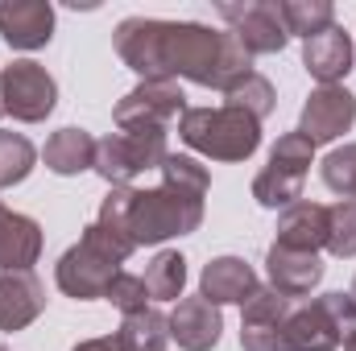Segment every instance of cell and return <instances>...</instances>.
<instances>
[{
	"instance_id": "cell-1",
	"label": "cell",
	"mask_w": 356,
	"mask_h": 351,
	"mask_svg": "<svg viewBox=\"0 0 356 351\" xmlns=\"http://www.w3.org/2000/svg\"><path fill=\"white\" fill-rule=\"evenodd\" d=\"M116 50L145 83L186 75L203 87L228 91L249 75V54L232 37V29H211L195 21L129 17L116 29Z\"/></svg>"
},
{
	"instance_id": "cell-2",
	"label": "cell",
	"mask_w": 356,
	"mask_h": 351,
	"mask_svg": "<svg viewBox=\"0 0 356 351\" xmlns=\"http://www.w3.org/2000/svg\"><path fill=\"white\" fill-rule=\"evenodd\" d=\"M203 219V194L162 186L149 194L124 190V232L133 244H158L182 232H195Z\"/></svg>"
},
{
	"instance_id": "cell-3",
	"label": "cell",
	"mask_w": 356,
	"mask_h": 351,
	"mask_svg": "<svg viewBox=\"0 0 356 351\" xmlns=\"http://www.w3.org/2000/svg\"><path fill=\"white\" fill-rule=\"evenodd\" d=\"M137 244L112 228H99L91 223L83 232V240L58 261V285L71 293V298H104L108 281L120 273L116 264L124 261Z\"/></svg>"
},
{
	"instance_id": "cell-4",
	"label": "cell",
	"mask_w": 356,
	"mask_h": 351,
	"mask_svg": "<svg viewBox=\"0 0 356 351\" xmlns=\"http://www.w3.org/2000/svg\"><path fill=\"white\" fill-rule=\"evenodd\" d=\"M178 132L191 149H199L207 157H220V162H241L261 141L257 120L241 108H228V103L224 108H186Z\"/></svg>"
},
{
	"instance_id": "cell-5",
	"label": "cell",
	"mask_w": 356,
	"mask_h": 351,
	"mask_svg": "<svg viewBox=\"0 0 356 351\" xmlns=\"http://www.w3.org/2000/svg\"><path fill=\"white\" fill-rule=\"evenodd\" d=\"M290 351H336L340 339H356V302L353 293H327L315 306H302L286 318Z\"/></svg>"
},
{
	"instance_id": "cell-6",
	"label": "cell",
	"mask_w": 356,
	"mask_h": 351,
	"mask_svg": "<svg viewBox=\"0 0 356 351\" xmlns=\"http://www.w3.org/2000/svg\"><path fill=\"white\" fill-rule=\"evenodd\" d=\"M166 162V132H149V128H120L108 141H95V170L108 178L112 186H124L129 178L141 170H162Z\"/></svg>"
},
{
	"instance_id": "cell-7",
	"label": "cell",
	"mask_w": 356,
	"mask_h": 351,
	"mask_svg": "<svg viewBox=\"0 0 356 351\" xmlns=\"http://www.w3.org/2000/svg\"><path fill=\"white\" fill-rule=\"evenodd\" d=\"M311 141L302 132H286L273 153H269V170L253 182V194L261 207H294V198L302 194V178L311 166Z\"/></svg>"
},
{
	"instance_id": "cell-8",
	"label": "cell",
	"mask_w": 356,
	"mask_h": 351,
	"mask_svg": "<svg viewBox=\"0 0 356 351\" xmlns=\"http://www.w3.org/2000/svg\"><path fill=\"white\" fill-rule=\"evenodd\" d=\"M58 87L38 62H13L0 71V103L17 120H46L54 112Z\"/></svg>"
},
{
	"instance_id": "cell-9",
	"label": "cell",
	"mask_w": 356,
	"mask_h": 351,
	"mask_svg": "<svg viewBox=\"0 0 356 351\" xmlns=\"http://www.w3.org/2000/svg\"><path fill=\"white\" fill-rule=\"evenodd\" d=\"M186 95L170 83V79H149L137 91H129L116 103V124L120 128H149V132H166L170 120H178L186 112L182 103Z\"/></svg>"
},
{
	"instance_id": "cell-10",
	"label": "cell",
	"mask_w": 356,
	"mask_h": 351,
	"mask_svg": "<svg viewBox=\"0 0 356 351\" xmlns=\"http://www.w3.org/2000/svg\"><path fill=\"white\" fill-rule=\"evenodd\" d=\"M220 17L232 25V37L245 46V54H277L290 33L277 4H220Z\"/></svg>"
},
{
	"instance_id": "cell-11",
	"label": "cell",
	"mask_w": 356,
	"mask_h": 351,
	"mask_svg": "<svg viewBox=\"0 0 356 351\" xmlns=\"http://www.w3.org/2000/svg\"><path fill=\"white\" fill-rule=\"evenodd\" d=\"M54 33V8L46 0H0V37L13 50H38Z\"/></svg>"
},
{
	"instance_id": "cell-12",
	"label": "cell",
	"mask_w": 356,
	"mask_h": 351,
	"mask_svg": "<svg viewBox=\"0 0 356 351\" xmlns=\"http://www.w3.org/2000/svg\"><path fill=\"white\" fill-rule=\"evenodd\" d=\"M356 120V99L348 95L344 87H319L311 99H307V108H302V137L311 141V145H319V141H336L344 128H353Z\"/></svg>"
},
{
	"instance_id": "cell-13",
	"label": "cell",
	"mask_w": 356,
	"mask_h": 351,
	"mask_svg": "<svg viewBox=\"0 0 356 351\" xmlns=\"http://www.w3.org/2000/svg\"><path fill=\"white\" fill-rule=\"evenodd\" d=\"M302 62H307V71H311L323 87H336V79H344V75L353 71V42H348V33H344L340 25H332V29L307 37Z\"/></svg>"
},
{
	"instance_id": "cell-14",
	"label": "cell",
	"mask_w": 356,
	"mask_h": 351,
	"mask_svg": "<svg viewBox=\"0 0 356 351\" xmlns=\"http://www.w3.org/2000/svg\"><path fill=\"white\" fill-rule=\"evenodd\" d=\"M220 310L207 302V298H186L178 302L175 318H170V339H178V348L186 351H207L220 343Z\"/></svg>"
},
{
	"instance_id": "cell-15",
	"label": "cell",
	"mask_w": 356,
	"mask_h": 351,
	"mask_svg": "<svg viewBox=\"0 0 356 351\" xmlns=\"http://www.w3.org/2000/svg\"><path fill=\"white\" fill-rule=\"evenodd\" d=\"M46 298L33 273H0V331H21L42 314Z\"/></svg>"
},
{
	"instance_id": "cell-16",
	"label": "cell",
	"mask_w": 356,
	"mask_h": 351,
	"mask_svg": "<svg viewBox=\"0 0 356 351\" xmlns=\"http://www.w3.org/2000/svg\"><path fill=\"white\" fill-rule=\"evenodd\" d=\"M319 244H327V207H319V203L286 207V215L277 219V248L315 252Z\"/></svg>"
},
{
	"instance_id": "cell-17",
	"label": "cell",
	"mask_w": 356,
	"mask_h": 351,
	"mask_svg": "<svg viewBox=\"0 0 356 351\" xmlns=\"http://www.w3.org/2000/svg\"><path fill=\"white\" fill-rule=\"evenodd\" d=\"M38 248H42L38 223L0 207V273H29V264L38 261Z\"/></svg>"
},
{
	"instance_id": "cell-18",
	"label": "cell",
	"mask_w": 356,
	"mask_h": 351,
	"mask_svg": "<svg viewBox=\"0 0 356 351\" xmlns=\"http://www.w3.org/2000/svg\"><path fill=\"white\" fill-rule=\"evenodd\" d=\"M323 277V264L315 252H290V248H269V281L282 298H298L307 293L311 285H319Z\"/></svg>"
},
{
	"instance_id": "cell-19",
	"label": "cell",
	"mask_w": 356,
	"mask_h": 351,
	"mask_svg": "<svg viewBox=\"0 0 356 351\" xmlns=\"http://www.w3.org/2000/svg\"><path fill=\"white\" fill-rule=\"evenodd\" d=\"M257 293V277L253 268L236 257H220L203 268V298L216 306V302H249Z\"/></svg>"
},
{
	"instance_id": "cell-20",
	"label": "cell",
	"mask_w": 356,
	"mask_h": 351,
	"mask_svg": "<svg viewBox=\"0 0 356 351\" xmlns=\"http://www.w3.org/2000/svg\"><path fill=\"white\" fill-rule=\"evenodd\" d=\"M46 166L54 174H79V170H88V166H95V141L83 128H58L46 141Z\"/></svg>"
},
{
	"instance_id": "cell-21",
	"label": "cell",
	"mask_w": 356,
	"mask_h": 351,
	"mask_svg": "<svg viewBox=\"0 0 356 351\" xmlns=\"http://www.w3.org/2000/svg\"><path fill=\"white\" fill-rule=\"evenodd\" d=\"M116 339L124 351H162L170 339V323L158 310H137V314H124V327Z\"/></svg>"
},
{
	"instance_id": "cell-22",
	"label": "cell",
	"mask_w": 356,
	"mask_h": 351,
	"mask_svg": "<svg viewBox=\"0 0 356 351\" xmlns=\"http://www.w3.org/2000/svg\"><path fill=\"white\" fill-rule=\"evenodd\" d=\"M277 8H282L286 33H298V37H315V33H323V29L336 25V8L327 0H311V4L307 0H286Z\"/></svg>"
},
{
	"instance_id": "cell-23",
	"label": "cell",
	"mask_w": 356,
	"mask_h": 351,
	"mask_svg": "<svg viewBox=\"0 0 356 351\" xmlns=\"http://www.w3.org/2000/svg\"><path fill=\"white\" fill-rule=\"evenodd\" d=\"M224 95H228V108H241L253 120H261V116L273 112V87H269V79H261L257 71H249L245 79H236Z\"/></svg>"
},
{
	"instance_id": "cell-24",
	"label": "cell",
	"mask_w": 356,
	"mask_h": 351,
	"mask_svg": "<svg viewBox=\"0 0 356 351\" xmlns=\"http://www.w3.org/2000/svg\"><path fill=\"white\" fill-rule=\"evenodd\" d=\"M182 281H186V261L178 257V252H162L158 261L145 268V289H149V298H158V302H170L182 293Z\"/></svg>"
},
{
	"instance_id": "cell-25",
	"label": "cell",
	"mask_w": 356,
	"mask_h": 351,
	"mask_svg": "<svg viewBox=\"0 0 356 351\" xmlns=\"http://www.w3.org/2000/svg\"><path fill=\"white\" fill-rule=\"evenodd\" d=\"M33 170V145L17 132H0V186H13Z\"/></svg>"
},
{
	"instance_id": "cell-26",
	"label": "cell",
	"mask_w": 356,
	"mask_h": 351,
	"mask_svg": "<svg viewBox=\"0 0 356 351\" xmlns=\"http://www.w3.org/2000/svg\"><path fill=\"white\" fill-rule=\"evenodd\" d=\"M327 248L336 257H356V203L327 207Z\"/></svg>"
},
{
	"instance_id": "cell-27",
	"label": "cell",
	"mask_w": 356,
	"mask_h": 351,
	"mask_svg": "<svg viewBox=\"0 0 356 351\" xmlns=\"http://www.w3.org/2000/svg\"><path fill=\"white\" fill-rule=\"evenodd\" d=\"M104 298H108L112 306H120L124 314H137V310H145V302H149V289H145V277H133V273H116V277L108 281Z\"/></svg>"
},
{
	"instance_id": "cell-28",
	"label": "cell",
	"mask_w": 356,
	"mask_h": 351,
	"mask_svg": "<svg viewBox=\"0 0 356 351\" xmlns=\"http://www.w3.org/2000/svg\"><path fill=\"white\" fill-rule=\"evenodd\" d=\"M323 182L344 194V198H356V145L348 149H336L327 162H323Z\"/></svg>"
},
{
	"instance_id": "cell-29",
	"label": "cell",
	"mask_w": 356,
	"mask_h": 351,
	"mask_svg": "<svg viewBox=\"0 0 356 351\" xmlns=\"http://www.w3.org/2000/svg\"><path fill=\"white\" fill-rule=\"evenodd\" d=\"M162 174H166V186H178V190H191V194H203L207 190V170L199 166V162H191V157H175V153H166V162H162Z\"/></svg>"
},
{
	"instance_id": "cell-30",
	"label": "cell",
	"mask_w": 356,
	"mask_h": 351,
	"mask_svg": "<svg viewBox=\"0 0 356 351\" xmlns=\"http://www.w3.org/2000/svg\"><path fill=\"white\" fill-rule=\"evenodd\" d=\"M241 343H245V351H290L286 323H245Z\"/></svg>"
},
{
	"instance_id": "cell-31",
	"label": "cell",
	"mask_w": 356,
	"mask_h": 351,
	"mask_svg": "<svg viewBox=\"0 0 356 351\" xmlns=\"http://www.w3.org/2000/svg\"><path fill=\"white\" fill-rule=\"evenodd\" d=\"M75 351H124L120 339H91V343H79Z\"/></svg>"
},
{
	"instance_id": "cell-32",
	"label": "cell",
	"mask_w": 356,
	"mask_h": 351,
	"mask_svg": "<svg viewBox=\"0 0 356 351\" xmlns=\"http://www.w3.org/2000/svg\"><path fill=\"white\" fill-rule=\"evenodd\" d=\"M348 351H356V339H353V343H348Z\"/></svg>"
},
{
	"instance_id": "cell-33",
	"label": "cell",
	"mask_w": 356,
	"mask_h": 351,
	"mask_svg": "<svg viewBox=\"0 0 356 351\" xmlns=\"http://www.w3.org/2000/svg\"><path fill=\"white\" fill-rule=\"evenodd\" d=\"M353 302H356V281H353Z\"/></svg>"
},
{
	"instance_id": "cell-34",
	"label": "cell",
	"mask_w": 356,
	"mask_h": 351,
	"mask_svg": "<svg viewBox=\"0 0 356 351\" xmlns=\"http://www.w3.org/2000/svg\"><path fill=\"white\" fill-rule=\"evenodd\" d=\"M0 112H4V103H0Z\"/></svg>"
},
{
	"instance_id": "cell-35",
	"label": "cell",
	"mask_w": 356,
	"mask_h": 351,
	"mask_svg": "<svg viewBox=\"0 0 356 351\" xmlns=\"http://www.w3.org/2000/svg\"><path fill=\"white\" fill-rule=\"evenodd\" d=\"M0 351H4V348H0Z\"/></svg>"
}]
</instances>
